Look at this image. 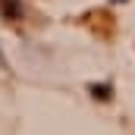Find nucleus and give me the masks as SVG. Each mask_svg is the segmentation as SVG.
Here are the masks:
<instances>
[{"mask_svg": "<svg viewBox=\"0 0 135 135\" xmlns=\"http://www.w3.org/2000/svg\"><path fill=\"white\" fill-rule=\"evenodd\" d=\"M0 69H9V63H6V57H3V50H0Z\"/></svg>", "mask_w": 135, "mask_h": 135, "instance_id": "obj_3", "label": "nucleus"}, {"mask_svg": "<svg viewBox=\"0 0 135 135\" xmlns=\"http://www.w3.org/2000/svg\"><path fill=\"white\" fill-rule=\"evenodd\" d=\"M0 16L6 22H19L22 19V0H0Z\"/></svg>", "mask_w": 135, "mask_h": 135, "instance_id": "obj_1", "label": "nucleus"}, {"mask_svg": "<svg viewBox=\"0 0 135 135\" xmlns=\"http://www.w3.org/2000/svg\"><path fill=\"white\" fill-rule=\"evenodd\" d=\"M91 94L101 98V101H107V98H110V85H91Z\"/></svg>", "mask_w": 135, "mask_h": 135, "instance_id": "obj_2", "label": "nucleus"}]
</instances>
